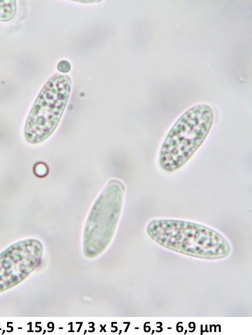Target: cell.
Returning a JSON list of instances; mask_svg holds the SVG:
<instances>
[{
	"label": "cell",
	"instance_id": "cell-7",
	"mask_svg": "<svg viewBox=\"0 0 252 335\" xmlns=\"http://www.w3.org/2000/svg\"><path fill=\"white\" fill-rule=\"evenodd\" d=\"M34 173L35 175L39 177L46 176L48 173L47 165L44 162H38L34 166Z\"/></svg>",
	"mask_w": 252,
	"mask_h": 335
},
{
	"label": "cell",
	"instance_id": "cell-8",
	"mask_svg": "<svg viewBox=\"0 0 252 335\" xmlns=\"http://www.w3.org/2000/svg\"><path fill=\"white\" fill-rule=\"evenodd\" d=\"M70 67L69 63L67 61L64 66V61H62L59 63L58 68L60 71L66 72L69 70Z\"/></svg>",
	"mask_w": 252,
	"mask_h": 335
},
{
	"label": "cell",
	"instance_id": "cell-3",
	"mask_svg": "<svg viewBox=\"0 0 252 335\" xmlns=\"http://www.w3.org/2000/svg\"><path fill=\"white\" fill-rule=\"evenodd\" d=\"M124 190L121 181L111 180L95 201L84 229V251L87 256L98 255L109 243L121 212Z\"/></svg>",
	"mask_w": 252,
	"mask_h": 335
},
{
	"label": "cell",
	"instance_id": "cell-2",
	"mask_svg": "<svg viewBox=\"0 0 252 335\" xmlns=\"http://www.w3.org/2000/svg\"><path fill=\"white\" fill-rule=\"evenodd\" d=\"M213 119L212 109L205 104L193 107L181 115L161 146L159 158L161 168L172 172L183 165L206 138Z\"/></svg>",
	"mask_w": 252,
	"mask_h": 335
},
{
	"label": "cell",
	"instance_id": "cell-4",
	"mask_svg": "<svg viewBox=\"0 0 252 335\" xmlns=\"http://www.w3.org/2000/svg\"><path fill=\"white\" fill-rule=\"evenodd\" d=\"M71 80L57 74L44 85L27 118L24 135L30 143H40L55 130L67 105Z\"/></svg>",
	"mask_w": 252,
	"mask_h": 335
},
{
	"label": "cell",
	"instance_id": "cell-1",
	"mask_svg": "<svg viewBox=\"0 0 252 335\" xmlns=\"http://www.w3.org/2000/svg\"><path fill=\"white\" fill-rule=\"evenodd\" d=\"M150 237L160 245L190 256L217 259L226 257L230 246L217 231L182 220L156 219L147 227Z\"/></svg>",
	"mask_w": 252,
	"mask_h": 335
},
{
	"label": "cell",
	"instance_id": "cell-5",
	"mask_svg": "<svg viewBox=\"0 0 252 335\" xmlns=\"http://www.w3.org/2000/svg\"><path fill=\"white\" fill-rule=\"evenodd\" d=\"M42 245L30 239L16 243L0 254V292L26 278L39 265Z\"/></svg>",
	"mask_w": 252,
	"mask_h": 335
},
{
	"label": "cell",
	"instance_id": "cell-6",
	"mask_svg": "<svg viewBox=\"0 0 252 335\" xmlns=\"http://www.w3.org/2000/svg\"><path fill=\"white\" fill-rule=\"evenodd\" d=\"M15 3L14 1H0V20L11 19L15 12Z\"/></svg>",
	"mask_w": 252,
	"mask_h": 335
}]
</instances>
